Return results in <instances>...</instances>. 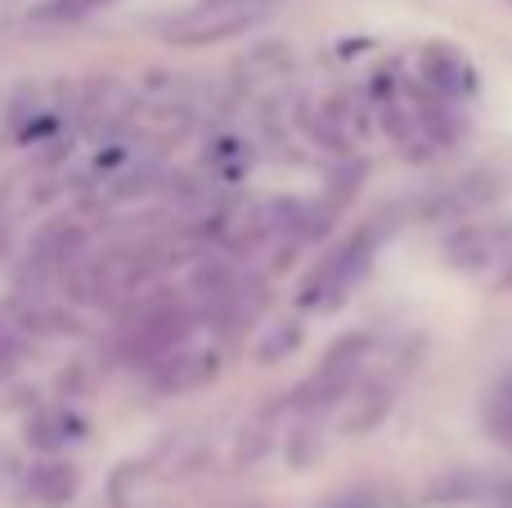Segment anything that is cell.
<instances>
[{"label":"cell","instance_id":"cell-2","mask_svg":"<svg viewBox=\"0 0 512 508\" xmlns=\"http://www.w3.org/2000/svg\"><path fill=\"white\" fill-rule=\"evenodd\" d=\"M270 5L274 0H203V5H194L185 18H176L167 27V41H176V45L225 41L234 32H248Z\"/></svg>","mask_w":512,"mask_h":508},{"label":"cell","instance_id":"cell-9","mask_svg":"<svg viewBox=\"0 0 512 508\" xmlns=\"http://www.w3.org/2000/svg\"><path fill=\"white\" fill-rule=\"evenodd\" d=\"M27 486H32V495L41 504H68L72 495H77V468L63 464V459H45V464L32 468V477H27Z\"/></svg>","mask_w":512,"mask_h":508},{"label":"cell","instance_id":"cell-1","mask_svg":"<svg viewBox=\"0 0 512 508\" xmlns=\"http://www.w3.org/2000/svg\"><path fill=\"white\" fill-rule=\"evenodd\" d=\"M369 261H373V230L351 234L342 248L328 252V257L310 270V279L301 284L297 302L306 306V311H333V306L346 302V293H351V288L364 279Z\"/></svg>","mask_w":512,"mask_h":508},{"label":"cell","instance_id":"cell-16","mask_svg":"<svg viewBox=\"0 0 512 508\" xmlns=\"http://www.w3.org/2000/svg\"><path fill=\"white\" fill-rule=\"evenodd\" d=\"M328 508H378V500H373V495H364V491H355V495H342V500H333Z\"/></svg>","mask_w":512,"mask_h":508},{"label":"cell","instance_id":"cell-7","mask_svg":"<svg viewBox=\"0 0 512 508\" xmlns=\"http://www.w3.org/2000/svg\"><path fill=\"white\" fill-rule=\"evenodd\" d=\"M495 198V180L490 176H463L454 185H445L441 194L427 203V221H459V216H472L481 203Z\"/></svg>","mask_w":512,"mask_h":508},{"label":"cell","instance_id":"cell-12","mask_svg":"<svg viewBox=\"0 0 512 508\" xmlns=\"http://www.w3.org/2000/svg\"><path fill=\"white\" fill-rule=\"evenodd\" d=\"M297 342H301V329H297V324H274L270 338L261 342V360H265V365H274V360L288 356Z\"/></svg>","mask_w":512,"mask_h":508},{"label":"cell","instance_id":"cell-4","mask_svg":"<svg viewBox=\"0 0 512 508\" xmlns=\"http://www.w3.org/2000/svg\"><path fill=\"white\" fill-rule=\"evenodd\" d=\"M189 333V315L176 302H149L140 311V320L126 333V356L135 365H158V360L176 356V347Z\"/></svg>","mask_w":512,"mask_h":508},{"label":"cell","instance_id":"cell-14","mask_svg":"<svg viewBox=\"0 0 512 508\" xmlns=\"http://www.w3.org/2000/svg\"><path fill=\"white\" fill-rule=\"evenodd\" d=\"M117 0H54V14L63 18H77V14H95V9H108Z\"/></svg>","mask_w":512,"mask_h":508},{"label":"cell","instance_id":"cell-13","mask_svg":"<svg viewBox=\"0 0 512 508\" xmlns=\"http://www.w3.org/2000/svg\"><path fill=\"white\" fill-rule=\"evenodd\" d=\"M23 356H27V342L18 338V329H5V333H0V378L18 374Z\"/></svg>","mask_w":512,"mask_h":508},{"label":"cell","instance_id":"cell-8","mask_svg":"<svg viewBox=\"0 0 512 508\" xmlns=\"http://www.w3.org/2000/svg\"><path fill=\"white\" fill-rule=\"evenodd\" d=\"M81 248H86V234H81V225L54 221V225H45V230L36 234L32 261H36V266H68V261L81 257Z\"/></svg>","mask_w":512,"mask_h":508},{"label":"cell","instance_id":"cell-15","mask_svg":"<svg viewBox=\"0 0 512 508\" xmlns=\"http://www.w3.org/2000/svg\"><path fill=\"white\" fill-rule=\"evenodd\" d=\"M490 419H495V428L504 432V437H512V387L495 396V405H490Z\"/></svg>","mask_w":512,"mask_h":508},{"label":"cell","instance_id":"cell-5","mask_svg":"<svg viewBox=\"0 0 512 508\" xmlns=\"http://www.w3.org/2000/svg\"><path fill=\"white\" fill-rule=\"evenodd\" d=\"M512 248V225H495V221H468L445 239V261L459 270H481L504 261V252Z\"/></svg>","mask_w":512,"mask_h":508},{"label":"cell","instance_id":"cell-10","mask_svg":"<svg viewBox=\"0 0 512 508\" xmlns=\"http://www.w3.org/2000/svg\"><path fill=\"white\" fill-rule=\"evenodd\" d=\"M391 396H396V374H378V378H373V383L360 392V401H355V410H351V432L373 428V423L387 414Z\"/></svg>","mask_w":512,"mask_h":508},{"label":"cell","instance_id":"cell-11","mask_svg":"<svg viewBox=\"0 0 512 508\" xmlns=\"http://www.w3.org/2000/svg\"><path fill=\"white\" fill-rule=\"evenodd\" d=\"M27 441H36L41 450L68 441V414H36V423H27Z\"/></svg>","mask_w":512,"mask_h":508},{"label":"cell","instance_id":"cell-6","mask_svg":"<svg viewBox=\"0 0 512 508\" xmlns=\"http://www.w3.org/2000/svg\"><path fill=\"white\" fill-rule=\"evenodd\" d=\"M418 77H423L427 90H436V95H445V99H463L477 90L472 63L463 59V50H454V45H445V41L423 45V54H418Z\"/></svg>","mask_w":512,"mask_h":508},{"label":"cell","instance_id":"cell-18","mask_svg":"<svg viewBox=\"0 0 512 508\" xmlns=\"http://www.w3.org/2000/svg\"><path fill=\"white\" fill-rule=\"evenodd\" d=\"M5 329H9V324H5V320H0V333H5Z\"/></svg>","mask_w":512,"mask_h":508},{"label":"cell","instance_id":"cell-17","mask_svg":"<svg viewBox=\"0 0 512 508\" xmlns=\"http://www.w3.org/2000/svg\"><path fill=\"white\" fill-rule=\"evenodd\" d=\"M499 284H504V288H512V248L504 252V275H499Z\"/></svg>","mask_w":512,"mask_h":508},{"label":"cell","instance_id":"cell-3","mask_svg":"<svg viewBox=\"0 0 512 508\" xmlns=\"http://www.w3.org/2000/svg\"><path fill=\"white\" fill-rule=\"evenodd\" d=\"M369 351H373L369 333H351V338L337 342V347L324 356V365L310 374V383L297 387V410L301 414H319V410H328L333 401H342L346 387L355 383V369L364 365Z\"/></svg>","mask_w":512,"mask_h":508}]
</instances>
